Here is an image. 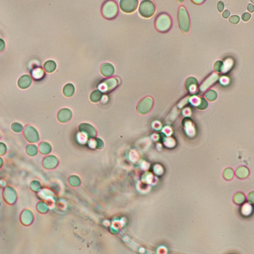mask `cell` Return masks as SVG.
I'll return each instance as SVG.
<instances>
[{
  "label": "cell",
  "instance_id": "60d3db41",
  "mask_svg": "<svg viewBox=\"0 0 254 254\" xmlns=\"http://www.w3.org/2000/svg\"><path fill=\"white\" fill-rule=\"evenodd\" d=\"M177 1L179 4H182L185 1V0H177Z\"/></svg>",
  "mask_w": 254,
  "mask_h": 254
},
{
  "label": "cell",
  "instance_id": "e575fe53",
  "mask_svg": "<svg viewBox=\"0 0 254 254\" xmlns=\"http://www.w3.org/2000/svg\"><path fill=\"white\" fill-rule=\"evenodd\" d=\"M218 63L219 66H218V65L215 63V65H214V68H215V71L220 72L221 71V68H222V65H223V63L221 62V61H218Z\"/></svg>",
  "mask_w": 254,
  "mask_h": 254
},
{
  "label": "cell",
  "instance_id": "2e32d148",
  "mask_svg": "<svg viewBox=\"0 0 254 254\" xmlns=\"http://www.w3.org/2000/svg\"><path fill=\"white\" fill-rule=\"evenodd\" d=\"M75 87L72 84H68L65 85L63 90L64 95L67 97H70L74 95L75 93Z\"/></svg>",
  "mask_w": 254,
  "mask_h": 254
},
{
  "label": "cell",
  "instance_id": "b9f144b4",
  "mask_svg": "<svg viewBox=\"0 0 254 254\" xmlns=\"http://www.w3.org/2000/svg\"><path fill=\"white\" fill-rule=\"evenodd\" d=\"M251 1L253 4H254V0H251Z\"/></svg>",
  "mask_w": 254,
  "mask_h": 254
},
{
  "label": "cell",
  "instance_id": "f546056e",
  "mask_svg": "<svg viewBox=\"0 0 254 254\" xmlns=\"http://www.w3.org/2000/svg\"><path fill=\"white\" fill-rule=\"evenodd\" d=\"M95 147L97 149H101L103 146V143L102 140H101V139H99V138H96L95 140Z\"/></svg>",
  "mask_w": 254,
  "mask_h": 254
},
{
  "label": "cell",
  "instance_id": "3957f363",
  "mask_svg": "<svg viewBox=\"0 0 254 254\" xmlns=\"http://www.w3.org/2000/svg\"><path fill=\"white\" fill-rule=\"evenodd\" d=\"M177 17L178 25L181 31L185 34L189 33L190 28V19L186 9L183 6L179 7Z\"/></svg>",
  "mask_w": 254,
  "mask_h": 254
},
{
  "label": "cell",
  "instance_id": "83f0119b",
  "mask_svg": "<svg viewBox=\"0 0 254 254\" xmlns=\"http://www.w3.org/2000/svg\"><path fill=\"white\" fill-rule=\"evenodd\" d=\"M12 130L16 133H20L22 131L23 126L19 123H14L12 125Z\"/></svg>",
  "mask_w": 254,
  "mask_h": 254
},
{
  "label": "cell",
  "instance_id": "d6a6232c",
  "mask_svg": "<svg viewBox=\"0 0 254 254\" xmlns=\"http://www.w3.org/2000/svg\"><path fill=\"white\" fill-rule=\"evenodd\" d=\"M7 151V147L6 145L3 143H0V154L1 155H4Z\"/></svg>",
  "mask_w": 254,
  "mask_h": 254
},
{
  "label": "cell",
  "instance_id": "1f68e13d",
  "mask_svg": "<svg viewBox=\"0 0 254 254\" xmlns=\"http://www.w3.org/2000/svg\"><path fill=\"white\" fill-rule=\"evenodd\" d=\"M247 201L250 203L254 204V191L248 193L247 196Z\"/></svg>",
  "mask_w": 254,
  "mask_h": 254
},
{
  "label": "cell",
  "instance_id": "52a82bcc",
  "mask_svg": "<svg viewBox=\"0 0 254 254\" xmlns=\"http://www.w3.org/2000/svg\"><path fill=\"white\" fill-rule=\"evenodd\" d=\"M79 132L85 135L88 139H93L96 135V131L93 126L88 123H82L78 126Z\"/></svg>",
  "mask_w": 254,
  "mask_h": 254
},
{
  "label": "cell",
  "instance_id": "9c48e42d",
  "mask_svg": "<svg viewBox=\"0 0 254 254\" xmlns=\"http://www.w3.org/2000/svg\"><path fill=\"white\" fill-rule=\"evenodd\" d=\"M72 117V112L69 109L63 108L60 110L57 114V119L61 123H66Z\"/></svg>",
  "mask_w": 254,
  "mask_h": 254
},
{
  "label": "cell",
  "instance_id": "8d00e7d4",
  "mask_svg": "<svg viewBox=\"0 0 254 254\" xmlns=\"http://www.w3.org/2000/svg\"><path fill=\"white\" fill-rule=\"evenodd\" d=\"M5 47V43L2 39H0V51H3Z\"/></svg>",
  "mask_w": 254,
  "mask_h": 254
},
{
  "label": "cell",
  "instance_id": "f35d334b",
  "mask_svg": "<svg viewBox=\"0 0 254 254\" xmlns=\"http://www.w3.org/2000/svg\"><path fill=\"white\" fill-rule=\"evenodd\" d=\"M230 15V12L229 11H228V10H225L224 12L223 13H222V16H223V17L224 18V19H227V18H228L229 16Z\"/></svg>",
  "mask_w": 254,
  "mask_h": 254
},
{
  "label": "cell",
  "instance_id": "4dcf8cb0",
  "mask_svg": "<svg viewBox=\"0 0 254 254\" xmlns=\"http://www.w3.org/2000/svg\"><path fill=\"white\" fill-rule=\"evenodd\" d=\"M229 22L234 24H237L240 21V18L238 16H233L229 19Z\"/></svg>",
  "mask_w": 254,
  "mask_h": 254
},
{
  "label": "cell",
  "instance_id": "7a4b0ae2",
  "mask_svg": "<svg viewBox=\"0 0 254 254\" xmlns=\"http://www.w3.org/2000/svg\"><path fill=\"white\" fill-rule=\"evenodd\" d=\"M103 16L107 19H115L118 15V6L115 0H106L103 4L101 9Z\"/></svg>",
  "mask_w": 254,
  "mask_h": 254
},
{
  "label": "cell",
  "instance_id": "603a6c76",
  "mask_svg": "<svg viewBox=\"0 0 254 254\" xmlns=\"http://www.w3.org/2000/svg\"><path fill=\"white\" fill-rule=\"evenodd\" d=\"M31 74L35 79H40L43 76L44 72L41 69L37 68L32 71Z\"/></svg>",
  "mask_w": 254,
  "mask_h": 254
},
{
  "label": "cell",
  "instance_id": "6da1fadb",
  "mask_svg": "<svg viewBox=\"0 0 254 254\" xmlns=\"http://www.w3.org/2000/svg\"><path fill=\"white\" fill-rule=\"evenodd\" d=\"M172 17L165 12L158 13L155 18V28L160 33H165L169 31L172 28Z\"/></svg>",
  "mask_w": 254,
  "mask_h": 254
},
{
  "label": "cell",
  "instance_id": "8fae6325",
  "mask_svg": "<svg viewBox=\"0 0 254 254\" xmlns=\"http://www.w3.org/2000/svg\"><path fill=\"white\" fill-rule=\"evenodd\" d=\"M33 220L32 212L29 209H25L22 212L20 215V220L22 223L25 225H29Z\"/></svg>",
  "mask_w": 254,
  "mask_h": 254
},
{
  "label": "cell",
  "instance_id": "7c38bea8",
  "mask_svg": "<svg viewBox=\"0 0 254 254\" xmlns=\"http://www.w3.org/2000/svg\"><path fill=\"white\" fill-rule=\"evenodd\" d=\"M32 81V80L31 75H25L19 78L17 84L19 88L22 89H26L30 87Z\"/></svg>",
  "mask_w": 254,
  "mask_h": 254
},
{
  "label": "cell",
  "instance_id": "44dd1931",
  "mask_svg": "<svg viewBox=\"0 0 254 254\" xmlns=\"http://www.w3.org/2000/svg\"><path fill=\"white\" fill-rule=\"evenodd\" d=\"M69 185L72 186L76 187L80 185L81 184V180L77 176H72L69 179Z\"/></svg>",
  "mask_w": 254,
  "mask_h": 254
},
{
  "label": "cell",
  "instance_id": "cb8c5ba5",
  "mask_svg": "<svg viewBox=\"0 0 254 254\" xmlns=\"http://www.w3.org/2000/svg\"><path fill=\"white\" fill-rule=\"evenodd\" d=\"M37 209L39 212L42 214H45L48 211V207L45 202H39L37 204Z\"/></svg>",
  "mask_w": 254,
  "mask_h": 254
},
{
  "label": "cell",
  "instance_id": "4fadbf2b",
  "mask_svg": "<svg viewBox=\"0 0 254 254\" xmlns=\"http://www.w3.org/2000/svg\"><path fill=\"white\" fill-rule=\"evenodd\" d=\"M100 72L104 77H110L114 74V68L110 64H103L100 67Z\"/></svg>",
  "mask_w": 254,
  "mask_h": 254
},
{
  "label": "cell",
  "instance_id": "4316f807",
  "mask_svg": "<svg viewBox=\"0 0 254 254\" xmlns=\"http://www.w3.org/2000/svg\"><path fill=\"white\" fill-rule=\"evenodd\" d=\"M115 81H114V79H108L107 81H106V82L104 83L106 87V90H109L113 88L116 84Z\"/></svg>",
  "mask_w": 254,
  "mask_h": 254
},
{
  "label": "cell",
  "instance_id": "f1b7e54d",
  "mask_svg": "<svg viewBox=\"0 0 254 254\" xmlns=\"http://www.w3.org/2000/svg\"><path fill=\"white\" fill-rule=\"evenodd\" d=\"M205 96L209 100H210L211 97V101H212V100H214L216 99L217 95L215 91H214V90H211V91H208V93H206Z\"/></svg>",
  "mask_w": 254,
  "mask_h": 254
},
{
  "label": "cell",
  "instance_id": "ba28073f",
  "mask_svg": "<svg viewBox=\"0 0 254 254\" xmlns=\"http://www.w3.org/2000/svg\"><path fill=\"white\" fill-rule=\"evenodd\" d=\"M3 197L8 204H13L16 200V192L11 187H7L3 192Z\"/></svg>",
  "mask_w": 254,
  "mask_h": 254
},
{
  "label": "cell",
  "instance_id": "7402d4cb",
  "mask_svg": "<svg viewBox=\"0 0 254 254\" xmlns=\"http://www.w3.org/2000/svg\"><path fill=\"white\" fill-rule=\"evenodd\" d=\"M223 175L226 180H230L234 177V171L230 168H227L224 169Z\"/></svg>",
  "mask_w": 254,
  "mask_h": 254
},
{
  "label": "cell",
  "instance_id": "ac0fdd59",
  "mask_svg": "<svg viewBox=\"0 0 254 254\" xmlns=\"http://www.w3.org/2000/svg\"><path fill=\"white\" fill-rule=\"evenodd\" d=\"M102 96V93L99 90H95L90 95V99L93 102H98L101 100Z\"/></svg>",
  "mask_w": 254,
  "mask_h": 254
},
{
  "label": "cell",
  "instance_id": "e0dca14e",
  "mask_svg": "<svg viewBox=\"0 0 254 254\" xmlns=\"http://www.w3.org/2000/svg\"><path fill=\"white\" fill-rule=\"evenodd\" d=\"M43 67L44 69L47 72L51 73L53 72L56 69V64L54 61L49 60L44 63Z\"/></svg>",
  "mask_w": 254,
  "mask_h": 254
},
{
  "label": "cell",
  "instance_id": "836d02e7",
  "mask_svg": "<svg viewBox=\"0 0 254 254\" xmlns=\"http://www.w3.org/2000/svg\"><path fill=\"white\" fill-rule=\"evenodd\" d=\"M251 17V15L250 13H245L244 14H243L242 16V19L244 22H247L250 19Z\"/></svg>",
  "mask_w": 254,
  "mask_h": 254
},
{
  "label": "cell",
  "instance_id": "9a60e30c",
  "mask_svg": "<svg viewBox=\"0 0 254 254\" xmlns=\"http://www.w3.org/2000/svg\"><path fill=\"white\" fill-rule=\"evenodd\" d=\"M39 152L41 154L46 155L50 153L52 150V147L49 143L42 142L39 144Z\"/></svg>",
  "mask_w": 254,
  "mask_h": 254
},
{
  "label": "cell",
  "instance_id": "ab89813d",
  "mask_svg": "<svg viewBox=\"0 0 254 254\" xmlns=\"http://www.w3.org/2000/svg\"><path fill=\"white\" fill-rule=\"evenodd\" d=\"M247 9H248V10L249 12H251V13H253L254 11V6L253 4H249L248 6V7H247Z\"/></svg>",
  "mask_w": 254,
  "mask_h": 254
},
{
  "label": "cell",
  "instance_id": "d590c367",
  "mask_svg": "<svg viewBox=\"0 0 254 254\" xmlns=\"http://www.w3.org/2000/svg\"><path fill=\"white\" fill-rule=\"evenodd\" d=\"M224 4L222 1H218L217 3V9L220 12H222L224 9Z\"/></svg>",
  "mask_w": 254,
  "mask_h": 254
},
{
  "label": "cell",
  "instance_id": "277c9868",
  "mask_svg": "<svg viewBox=\"0 0 254 254\" xmlns=\"http://www.w3.org/2000/svg\"><path fill=\"white\" fill-rule=\"evenodd\" d=\"M138 11L142 17L149 19L155 15L156 6L152 0H142L139 6Z\"/></svg>",
  "mask_w": 254,
  "mask_h": 254
},
{
  "label": "cell",
  "instance_id": "5b68a950",
  "mask_svg": "<svg viewBox=\"0 0 254 254\" xmlns=\"http://www.w3.org/2000/svg\"><path fill=\"white\" fill-rule=\"evenodd\" d=\"M139 4V0H120L119 7L122 12L131 13L136 11Z\"/></svg>",
  "mask_w": 254,
  "mask_h": 254
},
{
  "label": "cell",
  "instance_id": "ffe728a7",
  "mask_svg": "<svg viewBox=\"0 0 254 254\" xmlns=\"http://www.w3.org/2000/svg\"><path fill=\"white\" fill-rule=\"evenodd\" d=\"M245 199V196L243 193H236L235 195H234V198H233V200L234 202H235L236 204L237 205H241L244 202Z\"/></svg>",
  "mask_w": 254,
  "mask_h": 254
},
{
  "label": "cell",
  "instance_id": "5bb4252c",
  "mask_svg": "<svg viewBox=\"0 0 254 254\" xmlns=\"http://www.w3.org/2000/svg\"><path fill=\"white\" fill-rule=\"evenodd\" d=\"M235 173L237 177L245 179L249 176V171L246 167L240 166L236 170Z\"/></svg>",
  "mask_w": 254,
  "mask_h": 254
},
{
  "label": "cell",
  "instance_id": "d6986e66",
  "mask_svg": "<svg viewBox=\"0 0 254 254\" xmlns=\"http://www.w3.org/2000/svg\"><path fill=\"white\" fill-rule=\"evenodd\" d=\"M26 152L29 156H35L37 154V147L34 144H29L26 146Z\"/></svg>",
  "mask_w": 254,
  "mask_h": 254
},
{
  "label": "cell",
  "instance_id": "8992f818",
  "mask_svg": "<svg viewBox=\"0 0 254 254\" xmlns=\"http://www.w3.org/2000/svg\"><path fill=\"white\" fill-rule=\"evenodd\" d=\"M23 134L25 139L29 143H34L39 141V134L37 131L32 126H26L24 130Z\"/></svg>",
  "mask_w": 254,
  "mask_h": 254
},
{
  "label": "cell",
  "instance_id": "30bf717a",
  "mask_svg": "<svg viewBox=\"0 0 254 254\" xmlns=\"http://www.w3.org/2000/svg\"><path fill=\"white\" fill-rule=\"evenodd\" d=\"M58 164V158L54 155L46 156L43 160V166L46 169H54L56 167Z\"/></svg>",
  "mask_w": 254,
  "mask_h": 254
},
{
  "label": "cell",
  "instance_id": "484cf974",
  "mask_svg": "<svg viewBox=\"0 0 254 254\" xmlns=\"http://www.w3.org/2000/svg\"><path fill=\"white\" fill-rule=\"evenodd\" d=\"M41 186L39 182L37 181H33L31 184V189L34 192H38L40 190Z\"/></svg>",
  "mask_w": 254,
  "mask_h": 254
},
{
  "label": "cell",
  "instance_id": "d4e9b609",
  "mask_svg": "<svg viewBox=\"0 0 254 254\" xmlns=\"http://www.w3.org/2000/svg\"><path fill=\"white\" fill-rule=\"evenodd\" d=\"M253 211V208L251 205L248 204L244 205L242 208V213L244 215H250Z\"/></svg>",
  "mask_w": 254,
  "mask_h": 254
},
{
  "label": "cell",
  "instance_id": "74e56055",
  "mask_svg": "<svg viewBox=\"0 0 254 254\" xmlns=\"http://www.w3.org/2000/svg\"><path fill=\"white\" fill-rule=\"evenodd\" d=\"M192 3L196 4H201L205 1V0H190Z\"/></svg>",
  "mask_w": 254,
  "mask_h": 254
}]
</instances>
